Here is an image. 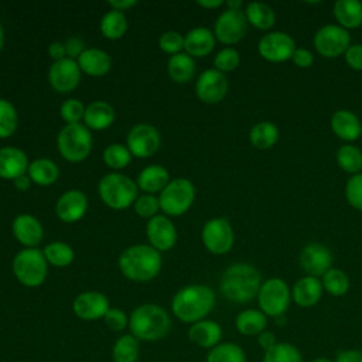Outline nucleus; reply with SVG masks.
Returning <instances> with one entry per match:
<instances>
[{"mask_svg":"<svg viewBox=\"0 0 362 362\" xmlns=\"http://www.w3.org/2000/svg\"><path fill=\"white\" fill-rule=\"evenodd\" d=\"M42 253H44L47 262L57 267L68 266L74 260L72 247L64 242H52V243L47 245Z\"/></svg>","mask_w":362,"mask_h":362,"instance_id":"obj_42","label":"nucleus"},{"mask_svg":"<svg viewBox=\"0 0 362 362\" xmlns=\"http://www.w3.org/2000/svg\"><path fill=\"white\" fill-rule=\"evenodd\" d=\"M170 182V175L167 170L161 165H148L146 167L137 178V187L146 192H158L163 191Z\"/></svg>","mask_w":362,"mask_h":362,"instance_id":"obj_31","label":"nucleus"},{"mask_svg":"<svg viewBox=\"0 0 362 362\" xmlns=\"http://www.w3.org/2000/svg\"><path fill=\"white\" fill-rule=\"evenodd\" d=\"M344 57L349 68L354 71H362V44H351Z\"/></svg>","mask_w":362,"mask_h":362,"instance_id":"obj_51","label":"nucleus"},{"mask_svg":"<svg viewBox=\"0 0 362 362\" xmlns=\"http://www.w3.org/2000/svg\"><path fill=\"white\" fill-rule=\"evenodd\" d=\"M168 75L173 81L184 83L188 82L194 74H195V62L192 59V57H189L187 52H178L174 54L170 59H168Z\"/></svg>","mask_w":362,"mask_h":362,"instance_id":"obj_34","label":"nucleus"},{"mask_svg":"<svg viewBox=\"0 0 362 362\" xmlns=\"http://www.w3.org/2000/svg\"><path fill=\"white\" fill-rule=\"evenodd\" d=\"M47 259L35 247H27L18 252L13 260V273L17 280L27 287H37L47 277Z\"/></svg>","mask_w":362,"mask_h":362,"instance_id":"obj_6","label":"nucleus"},{"mask_svg":"<svg viewBox=\"0 0 362 362\" xmlns=\"http://www.w3.org/2000/svg\"><path fill=\"white\" fill-rule=\"evenodd\" d=\"M215 47V35L205 27L192 28L184 37V48L189 57H205Z\"/></svg>","mask_w":362,"mask_h":362,"instance_id":"obj_26","label":"nucleus"},{"mask_svg":"<svg viewBox=\"0 0 362 362\" xmlns=\"http://www.w3.org/2000/svg\"><path fill=\"white\" fill-rule=\"evenodd\" d=\"M147 238L154 249L170 250L175 245L177 230L167 216L156 215L147 223Z\"/></svg>","mask_w":362,"mask_h":362,"instance_id":"obj_19","label":"nucleus"},{"mask_svg":"<svg viewBox=\"0 0 362 362\" xmlns=\"http://www.w3.org/2000/svg\"><path fill=\"white\" fill-rule=\"evenodd\" d=\"M215 305V293L205 284L182 287L173 298L171 308L182 322H198L206 317Z\"/></svg>","mask_w":362,"mask_h":362,"instance_id":"obj_2","label":"nucleus"},{"mask_svg":"<svg viewBox=\"0 0 362 362\" xmlns=\"http://www.w3.org/2000/svg\"><path fill=\"white\" fill-rule=\"evenodd\" d=\"M334 17L339 27L354 30L362 25V3L358 0H338L334 3Z\"/></svg>","mask_w":362,"mask_h":362,"instance_id":"obj_27","label":"nucleus"},{"mask_svg":"<svg viewBox=\"0 0 362 362\" xmlns=\"http://www.w3.org/2000/svg\"><path fill=\"white\" fill-rule=\"evenodd\" d=\"M243 6V3L240 0H229L226 1V7L230 10H240V7Z\"/></svg>","mask_w":362,"mask_h":362,"instance_id":"obj_60","label":"nucleus"},{"mask_svg":"<svg viewBox=\"0 0 362 362\" xmlns=\"http://www.w3.org/2000/svg\"><path fill=\"white\" fill-rule=\"evenodd\" d=\"M133 337L143 341H158L164 338L170 328L168 314L157 304H141L133 310L129 320Z\"/></svg>","mask_w":362,"mask_h":362,"instance_id":"obj_4","label":"nucleus"},{"mask_svg":"<svg viewBox=\"0 0 362 362\" xmlns=\"http://www.w3.org/2000/svg\"><path fill=\"white\" fill-rule=\"evenodd\" d=\"M291 61L298 68H310L314 64V54L307 48H296Z\"/></svg>","mask_w":362,"mask_h":362,"instance_id":"obj_52","label":"nucleus"},{"mask_svg":"<svg viewBox=\"0 0 362 362\" xmlns=\"http://www.w3.org/2000/svg\"><path fill=\"white\" fill-rule=\"evenodd\" d=\"M245 16L249 24L253 27L267 31L276 23V14L270 6L260 1H252L245 8Z\"/></svg>","mask_w":362,"mask_h":362,"instance_id":"obj_32","label":"nucleus"},{"mask_svg":"<svg viewBox=\"0 0 362 362\" xmlns=\"http://www.w3.org/2000/svg\"><path fill=\"white\" fill-rule=\"evenodd\" d=\"M206 362H246L243 349L233 342H222L209 349Z\"/></svg>","mask_w":362,"mask_h":362,"instance_id":"obj_40","label":"nucleus"},{"mask_svg":"<svg viewBox=\"0 0 362 362\" xmlns=\"http://www.w3.org/2000/svg\"><path fill=\"white\" fill-rule=\"evenodd\" d=\"M263 362H303V356L293 344L277 342L270 351L264 352Z\"/></svg>","mask_w":362,"mask_h":362,"instance_id":"obj_41","label":"nucleus"},{"mask_svg":"<svg viewBox=\"0 0 362 362\" xmlns=\"http://www.w3.org/2000/svg\"><path fill=\"white\" fill-rule=\"evenodd\" d=\"M322 283L318 277L304 276L298 279L291 288V298L298 307L310 308L315 305L322 297Z\"/></svg>","mask_w":362,"mask_h":362,"instance_id":"obj_21","label":"nucleus"},{"mask_svg":"<svg viewBox=\"0 0 362 362\" xmlns=\"http://www.w3.org/2000/svg\"><path fill=\"white\" fill-rule=\"evenodd\" d=\"M3 44H4V28H3V25L0 24V51H1V48H3Z\"/></svg>","mask_w":362,"mask_h":362,"instance_id":"obj_61","label":"nucleus"},{"mask_svg":"<svg viewBox=\"0 0 362 362\" xmlns=\"http://www.w3.org/2000/svg\"><path fill=\"white\" fill-rule=\"evenodd\" d=\"M103 318H105L106 325L112 331H122L129 325L127 315L119 308H109V311L106 313V315Z\"/></svg>","mask_w":362,"mask_h":362,"instance_id":"obj_50","label":"nucleus"},{"mask_svg":"<svg viewBox=\"0 0 362 362\" xmlns=\"http://www.w3.org/2000/svg\"><path fill=\"white\" fill-rule=\"evenodd\" d=\"M83 120H85L86 127H90L95 130H103L113 123L115 110L107 102L96 100V102L89 103L85 107Z\"/></svg>","mask_w":362,"mask_h":362,"instance_id":"obj_29","label":"nucleus"},{"mask_svg":"<svg viewBox=\"0 0 362 362\" xmlns=\"http://www.w3.org/2000/svg\"><path fill=\"white\" fill-rule=\"evenodd\" d=\"M88 208V198L78 189H69L62 194L57 202V215L64 222L79 221Z\"/></svg>","mask_w":362,"mask_h":362,"instance_id":"obj_20","label":"nucleus"},{"mask_svg":"<svg viewBox=\"0 0 362 362\" xmlns=\"http://www.w3.org/2000/svg\"><path fill=\"white\" fill-rule=\"evenodd\" d=\"M48 52H49V57L54 58L55 61H59V59H64L66 58V51H65V45L62 42H52L48 48Z\"/></svg>","mask_w":362,"mask_h":362,"instance_id":"obj_56","label":"nucleus"},{"mask_svg":"<svg viewBox=\"0 0 362 362\" xmlns=\"http://www.w3.org/2000/svg\"><path fill=\"white\" fill-rule=\"evenodd\" d=\"M240 62V57H239V52L235 49V48H223L221 49L216 55H215V59H214V65H215V69L219 71V72H230L233 69L238 68Z\"/></svg>","mask_w":362,"mask_h":362,"instance_id":"obj_45","label":"nucleus"},{"mask_svg":"<svg viewBox=\"0 0 362 362\" xmlns=\"http://www.w3.org/2000/svg\"><path fill=\"white\" fill-rule=\"evenodd\" d=\"M338 165L352 175L359 174L362 170V151L352 144H344L338 148L335 154Z\"/></svg>","mask_w":362,"mask_h":362,"instance_id":"obj_38","label":"nucleus"},{"mask_svg":"<svg viewBox=\"0 0 362 362\" xmlns=\"http://www.w3.org/2000/svg\"><path fill=\"white\" fill-rule=\"evenodd\" d=\"M58 175L57 164L48 158H37L28 165V177L38 185H51L57 181Z\"/></svg>","mask_w":362,"mask_h":362,"instance_id":"obj_35","label":"nucleus"},{"mask_svg":"<svg viewBox=\"0 0 362 362\" xmlns=\"http://www.w3.org/2000/svg\"><path fill=\"white\" fill-rule=\"evenodd\" d=\"M322 287L324 290L334 296V297H341V296H345L351 287V281H349V277L348 274L341 270V269H335V267H331L324 276H322Z\"/></svg>","mask_w":362,"mask_h":362,"instance_id":"obj_36","label":"nucleus"},{"mask_svg":"<svg viewBox=\"0 0 362 362\" xmlns=\"http://www.w3.org/2000/svg\"><path fill=\"white\" fill-rule=\"evenodd\" d=\"M221 291L232 303H247L257 297L262 286L259 270L247 263L230 264L221 277Z\"/></svg>","mask_w":362,"mask_h":362,"instance_id":"obj_1","label":"nucleus"},{"mask_svg":"<svg viewBox=\"0 0 362 362\" xmlns=\"http://www.w3.org/2000/svg\"><path fill=\"white\" fill-rule=\"evenodd\" d=\"M257 344H259V346H260L264 352H267V351H270V349L277 344V339H276V337H274L273 332H270V331H263L262 334L257 335Z\"/></svg>","mask_w":362,"mask_h":362,"instance_id":"obj_55","label":"nucleus"},{"mask_svg":"<svg viewBox=\"0 0 362 362\" xmlns=\"http://www.w3.org/2000/svg\"><path fill=\"white\" fill-rule=\"evenodd\" d=\"M136 4H137L136 0H110L109 1V6L113 7V10H117V11H122V13L127 8H132Z\"/></svg>","mask_w":362,"mask_h":362,"instance_id":"obj_57","label":"nucleus"},{"mask_svg":"<svg viewBox=\"0 0 362 362\" xmlns=\"http://www.w3.org/2000/svg\"><path fill=\"white\" fill-rule=\"evenodd\" d=\"M160 147V134L157 129L147 123L136 124L127 134V148L132 156L144 158L153 156Z\"/></svg>","mask_w":362,"mask_h":362,"instance_id":"obj_14","label":"nucleus"},{"mask_svg":"<svg viewBox=\"0 0 362 362\" xmlns=\"http://www.w3.org/2000/svg\"><path fill=\"white\" fill-rule=\"evenodd\" d=\"M158 45L164 52L174 55L178 54L181 48H184V37L177 31H167L160 37Z\"/></svg>","mask_w":362,"mask_h":362,"instance_id":"obj_49","label":"nucleus"},{"mask_svg":"<svg viewBox=\"0 0 362 362\" xmlns=\"http://www.w3.org/2000/svg\"><path fill=\"white\" fill-rule=\"evenodd\" d=\"M13 233L27 247H35L44 235L40 221L28 214H21L13 221Z\"/></svg>","mask_w":362,"mask_h":362,"instance_id":"obj_23","label":"nucleus"},{"mask_svg":"<svg viewBox=\"0 0 362 362\" xmlns=\"http://www.w3.org/2000/svg\"><path fill=\"white\" fill-rule=\"evenodd\" d=\"M331 129L338 139L344 141H355L361 137L362 124L352 110L339 109L331 116Z\"/></svg>","mask_w":362,"mask_h":362,"instance_id":"obj_22","label":"nucleus"},{"mask_svg":"<svg viewBox=\"0 0 362 362\" xmlns=\"http://www.w3.org/2000/svg\"><path fill=\"white\" fill-rule=\"evenodd\" d=\"M334 362H362V351L344 349L337 354V358Z\"/></svg>","mask_w":362,"mask_h":362,"instance_id":"obj_54","label":"nucleus"},{"mask_svg":"<svg viewBox=\"0 0 362 362\" xmlns=\"http://www.w3.org/2000/svg\"><path fill=\"white\" fill-rule=\"evenodd\" d=\"M361 137H362V130H361Z\"/></svg>","mask_w":362,"mask_h":362,"instance_id":"obj_63","label":"nucleus"},{"mask_svg":"<svg viewBox=\"0 0 362 362\" xmlns=\"http://www.w3.org/2000/svg\"><path fill=\"white\" fill-rule=\"evenodd\" d=\"M249 140L259 150L272 148L279 140V129L272 122H259L249 132Z\"/></svg>","mask_w":362,"mask_h":362,"instance_id":"obj_33","label":"nucleus"},{"mask_svg":"<svg viewBox=\"0 0 362 362\" xmlns=\"http://www.w3.org/2000/svg\"><path fill=\"white\" fill-rule=\"evenodd\" d=\"M110 57L99 48H88L78 57L79 69L92 76H102L110 69Z\"/></svg>","mask_w":362,"mask_h":362,"instance_id":"obj_28","label":"nucleus"},{"mask_svg":"<svg viewBox=\"0 0 362 362\" xmlns=\"http://www.w3.org/2000/svg\"><path fill=\"white\" fill-rule=\"evenodd\" d=\"M313 44L320 55L325 58H337L345 54L351 45V35L348 30L338 24H327L314 34Z\"/></svg>","mask_w":362,"mask_h":362,"instance_id":"obj_10","label":"nucleus"},{"mask_svg":"<svg viewBox=\"0 0 362 362\" xmlns=\"http://www.w3.org/2000/svg\"><path fill=\"white\" fill-rule=\"evenodd\" d=\"M257 51L260 57L269 62H284L291 59L296 51V41L287 33L272 31L260 38Z\"/></svg>","mask_w":362,"mask_h":362,"instance_id":"obj_11","label":"nucleus"},{"mask_svg":"<svg viewBox=\"0 0 362 362\" xmlns=\"http://www.w3.org/2000/svg\"><path fill=\"white\" fill-rule=\"evenodd\" d=\"M132 160V153L127 146L123 144H110L103 151V161L115 170L126 167Z\"/></svg>","mask_w":362,"mask_h":362,"instance_id":"obj_44","label":"nucleus"},{"mask_svg":"<svg viewBox=\"0 0 362 362\" xmlns=\"http://www.w3.org/2000/svg\"><path fill=\"white\" fill-rule=\"evenodd\" d=\"M247 30V20L242 10L226 8L215 21L214 35L223 44L239 42Z\"/></svg>","mask_w":362,"mask_h":362,"instance_id":"obj_13","label":"nucleus"},{"mask_svg":"<svg viewBox=\"0 0 362 362\" xmlns=\"http://www.w3.org/2000/svg\"><path fill=\"white\" fill-rule=\"evenodd\" d=\"M310 362H332V361H331V359H328V358L320 356V358H315V359H313V361H310Z\"/></svg>","mask_w":362,"mask_h":362,"instance_id":"obj_62","label":"nucleus"},{"mask_svg":"<svg viewBox=\"0 0 362 362\" xmlns=\"http://www.w3.org/2000/svg\"><path fill=\"white\" fill-rule=\"evenodd\" d=\"M291 301V290L283 279L272 277L262 283L257 293V303L260 311L267 315L277 318L284 315Z\"/></svg>","mask_w":362,"mask_h":362,"instance_id":"obj_8","label":"nucleus"},{"mask_svg":"<svg viewBox=\"0 0 362 362\" xmlns=\"http://www.w3.org/2000/svg\"><path fill=\"white\" fill-rule=\"evenodd\" d=\"M202 242L214 255H225L233 246V230L228 219L214 218L204 225Z\"/></svg>","mask_w":362,"mask_h":362,"instance_id":"obj_12","label":"nucleus"},{"mask_svg":"<svg viewBox=\"0 0 362 362\" xmlns=\"http://www.w3.org/2000/svg\"><path fill=\"white\" fill-rule=\"evenodd\" d=\"M74 313L82 320H98L109 311V300L99 291H85L74 300Z\"/></svg>","mask_w":362,"mask_h":362,"instance_id":"obj_18","label":"nucleus"},{"mask_svg":"<svg viewBox=\"0 0 362 362\" xmlns=\"http://www.w3.org/2000/svg\"><path fill=\"white\" fill-rule=\"evenodd\" d=\"M18 117L16 107L6 99H0V139L10 137L17 129Z\"/></svg>","mask_w":362,"mask_h":362,"instance_id":"obj_43","label":"nucleus"},{"mask_svg":"<svg viewBox=\"0 0 362 362\" xmlns=\"http://www.w3.org/2000/svg\"><path fill=\"white\" fill-rule=\"evenodd\" d=\"M195 198V188L187 178H175L160 192V209L167 215H182L189 209Z\"/></svg>","mask_w":362,"mask_h":362,"instance_id":"obj_9","label":"nucleus"},{"mask_svg":"<svg viewBox=\"0 0 362 362\" xmlns=\"http://www.w3.org/2000/svg\"><path fill=\"white\" fill-rule=\"evenodd\" d=\"M30 182H31V180H30V177H27L25 174H24V175H20L18 178L14 180V185H16V188L20 189V191H25V189L30 187Z\"/></svg>","mask_w":362,"mask_h":362,"instance_id":"obj_58","label":"nucleus"},{"mask_svg":"<svg viewBox=\"0 0 362 362\" xmlns=\"http://www.w3.org/2000/svg\"><path fill=\"white\" fill-rule=\"evenodd\" d=\"M139 342L133 335H122L116 339L112 356L115 362H136L139 358Z\"/></svg>","mask_w":362,"mask_h":362,"instance_id":"obj_39","label":"nucleus"},{"mask_svg":"<svg viewBox=\"0 0 362 362\" xmlns=\"http://www.w3.org/2000/svg\"><path fill=\"white\" fill-rule=\"evenodd\" d=\"M198 4L205 8H216V7L222 6L223 1L222 0H199Z\"/></svg>","mask_w":362,"mask_h":362,"instance_id":"obj_59","label":"nucleus"},{"mask_svg":"<svg viewBox=\"0 0 362 362\" xmlns=\"http://www.w3.org/2000/svg\"><path fill=\"white\" fill-rule=\"evenodd\" d=\"M119 267L133 281H148L158 274L161 256L151 245H134L122 252Z\"/></svg>","mask_w":362,"mask_h":362,"instance_id":"obj_3","label":"nucleus"},{"mask_svg":"<svg viewBox=\"0 0 362 362\" xmlns=\"http://www.w3.org/2000/svg\"><path fill=\"white\" fill-rule=\"evenodd\" d=\"M345 197L352 208L362 211V173L349 177L345 185Z\"/></svg>","mask_w":362,"mask_h":362,"instance_id":"obj_46","label":"nucleus"},{"mask_svg":"<svg viewBox=\"0 0 362 362\" xmlns=\"http://www.w3.org/2000/svg\"><path fill=\"white\" fill-rule=\"evenodd\" d=\"M127 30V18L122 11L110 10L100 21V31L109 40H117L123 37Z\"/></svg>","mask_w":362,"mask_h":362,"instance_id":"obj_37","label":"nucleus"},{"mask_svg":"<svg viewBox=\"0 0 362 362\" xmlns=\"http://www.w3.org/2000/svg\"><path fill=\"white\" fill-rule=\"evenodd\" d=\"M236 329L246 337L259 335L266 331L267 327V315H264L260 310L247 308L238 314L235 320Z\"/></svg>","mask_w":362,"mask_h":362,"instance_id":"obj_30","label":"nucleus"},{"mask_svg":"<svg viewBox=\"0 0 362 362\" xmlns=\"http://www.w3.org/2000/svg\"><path fill=\"white\" fill-rule=\"evenodd\" d=\"M48 79L57 92L66 93L74 90L81 79V69L78 62L71 58L55 61L49 68Z\"/></svg>","mask_w":362,"mask_h":362,"instance_id":"obj_16","label":"nucleus"},{"mask_svg":"<svg viewBox=\"0 0 362 362\" xmlns=\"http://www.w3.org/2000/svg\"><path fill=\"white\" fill-rule=\"evenodd\" d=\"M158 209H160L158 198H156L153 194L141 195L134 201V211L137 212V215H140L143 218L156 216Z\"/></svg>","mask_w":362,"mask_h":362,"instance_id":"obj_48","label":"nucleus"},{"mask_svg":"<svg viewBox=\"0 0 362 362\" xmlns=\"http://www.w3.org/2000/svg\"><path fill=\"white\" fill-rule=\"evenodd\" d=\"M65 45V51H66V55L74 59L75 57H79L85 49H83V41L78 37H71L66 40V42L64 44Z\"/></svg>","mask_w":362,"mask_h":362,"instance_id":"obj_53","label":"nucleus"},{"mask_svg":"<svg viewBox=\"0 0 362 362\" xmlns=\"http://www.w3.org/2000/svg\"><path fill=\"white\" fill-rule=\"evenodd\" d=\"M137 184L124 174L110 173L102 177L98 189L102 201L113 209H124L137 199Z\"/></svg>","mask_w":362,"mask_h":362,"instance_id":"obj_5","label":"nucleus"},{"mask_svg":"<svg viewBox=\"0 0 362 362\" xmlns=\"http://www.w3.org/2000/svg\"><path fill=\"white\" fill-rule=\"evenodd\" d=\"M188 338L191 342L201 348L212 349L222 338V328L218 322L211 320H201L194 322L188 329Z\"/></svg>","mask_w":362,"mask_h":362,"instance_id":"obj_25","label":"nucleus"},{"mask_svg":"<svg viewBox=\"0 0 362 362\" xmlns=\"http://www.w3.org/2000/svg\"><path fill=\"white\" fill-rule=\"evenodd\" d=\"M85 115V106L79 99H68L61 106V117L68 123H79Z\"/></svg>","mask_w":362,"mask_h":362,"instance_id":"obj_47","label":"nucleus"},{"mask_svg":"<svg viewBox=\"0 0 362 362\" xmlns=\"http://www.w3.org/2000/svg\"><path fill=\"white\" fill-rule=\"evenodd\" d=\"M331 264L332 253L322 243H308L300 252V266L308 276L322 277L331 269Z\"/></svg>","mask_w":362,"mask_h":362,"instance_id":"obj_15","label":"nucleus"},{"mask_svg":"<svg viewBox=\"0 0 362 362\" xmlns=\"http://www.w3.org/2000/svg\"><path fill=\"white\" fill-rule=\"evenodd\" d=\"M28 158L25 153L17 147L0 148V177L16 180L28 171Z\"/></svg>","mask_w":362,"mask_h":362,"instance_id":"obj_24","label":"nucleus"},{"mask_svg":"<svg viewBox=\"0 0 362 362\" xmlns=\"http://www.w3.org/2000/svg\"><path fill=\"white\" fill-rule=\"evenodd\" d=\"M197 96L205 103L221 102L228 92V79L225 74L216 69L204 71L195 85Z\"/></svg>","mask_w":362,"mask_h":362,"instance_id":"obj_17","label":"nucleus"},{"mask_svg":"<svg viewBox=\"0 0 362 362\" xmlns=\"http://www.w3.org/2000/svg\"><path fill=\"white\" fill-rule=\"evenodd\" d=\"M61 156L71 161L79 163L88 157L92 147V136L89 129L81 123H72L62 127L57 139Z\"/></svg>","mask_w":362,"mask_h":362,"instance_id":"obj_7","label":"nucleus"}]
</instances>
